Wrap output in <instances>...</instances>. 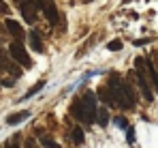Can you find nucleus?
Wrapping results in <instances>:
<instances>
[{
    "mask_svg": "<svg viewBox=\"0 0 158 148\" xmlns=\"http://www.w3.org/2000/svg\"><path fill=\"white\" fill-rule=\"evenodd\" d=\"M28 116H30V112H28V110H22V112H17V114L9 116V118H6V123H9V124H17V123H22V120H26Z\"/></svg>",
    "mask_w": 158,
    "mask_h": 148,
    "instance_id": "9b49d317",
    "label": "nucleus"
},
{
    "mask_svg": "<svg viewBox=\"0 0 158 148\" xmlns=\"http://www.w3.org/2000/svg\"><path fill=\"white\" fill-rule=\"evenodd\" d=\"M0 13H9V4L6 2H0Z\"/></svg>",
    "mask_w": 158,
    "mask_h": 148,
    "instance_id": "aec40b11",
    "label": "nucleus"
},
{
    "mask_svg": "<svg viewBox=\"0 0 158 148\" xmlns=\"http://www.w3.org/2000/svg\"><path fill=\"white\" fill-rule=\"evenodd\" d=\"M9 54H11V58L17 62V67H19V65L26 67V69L32 67V60H30V56H28V52H26V45H24L22 41H13V43L9 45Z\"/></svg>",
    "mask_w": 158,
    "mask_h": 148,
    "instance_id": "7ed1b4c3",
    "label": "nucleus"
},
{
    "mask_svg": "<svg viewBox=\"0 0 158 148\" xmlns=\"http://www.w3.org/2000/svg\"><path fill=\"white\" fill-rule=\"evenodd\" d=\"M113 123L118 124L120 129H128V120H126V116H115V120Z\"/></svg>",
    "mask_w": 158,
    "mask_h": 148,
    "instance_id": "f3484780",
    "label": "nucleus"
},
{
    "mask_svg": "<svg viewBox=\"0 0 158 148\" xmlns=\"http://www.w3.org/2000/svg\"><path fill=\"white\" fill-rule=\"evenodd\" d=\"M126 131H128V133H126V140H128V144H132V142H135V129H132V127H128Z\"/></svg>",
    "mask_w": 158,
    "mask_h": 148,
    "instance_id": "a211bd4d",
    "label": "nucleus"
},
{
    "mask_svg": "<svg viewBox=\"0 0 158 148\" xmlns=\"http://www.w3.org/2000/svg\"><path fill=\"white\" fill-rule=\"evenodd\" d=\"M6 30H9V34L15 39V41H22L24 37H26V30L19 26V22H15V20H6Z\"/></svg>",
    "mask_w": 158,
    "mask_h": 148,
    "instance_id": "0eeeda50",
    "label": "nucleus"
},
{
    "mask_svg": "<svg viewBox=\"0 0 158 148\" xmlns=\"http://www.w3.org/2000/svg\"><path fill=\"white\" fill-rule=\"evenodd\" d=\"M17 9L22 11V15H24V20H26V24H34V22H36V7H34V2L19 0V2H17Z\"/></svg>",
    "mask_w": 158,
    "mask_h": 148,
    "instance_id": "20e7f679",
    "label": "nucleus"
},
{
    "mask_svg": "<svg viewBox=\"0 0 158 148\" xmlns=\"http://www.w3.org/2000/svg\"><path fill=\"white\" fill-rule=\"evenodd\" d=\"M43 13H45L47 22H49L52 26L60 24V11H58V7H56L53 2H45V7H43Z\"/></svg>",
    "mask_w": 158,
    "mask_h": 148,
    "instance_id": "423d86ee",
    "label": "nucleus"
},
{
    "mask_svg": "<svg viewBox=\"0 0 158 148\" xmlns=\"http://www.w3.org/2000/svg\"><path fill=\"white\" fill-rule=\"evenodd\" d=\"M71 140H73L75 144H83L85 135H83V129H81V127H73V129H71Z\"/></svg>",
    "mask_w": 158,
    "mask_h": 148,
    "instance_id": "f8f14e48",
    "label": "nucleus"
},
{
    "mask_svg": "<svg viewBox=\"0 0 158 148\" xmlns=\"http://www.w3.org/2000/svg\"><path fill=\"white\" fill-rule=\"evenodd\" d=\"M107 88H109V92H111V97H113L115 107H122V110H132V107L137 105V95H135L132 86L126 82V79H122L120 75H115V73L109 75Z\"/></svg>",
    "mask_w": 158,
    "mask_h": 148,
    "instance_id": "f257e3e1",
    "label": "nucleus"
},
{
    "mask_svg": "<svg viewBox=\"0 0 158 148\" xmlns=\"http://www.w3.org/2000/svg\"><path fill=\"white\" fill-rule=\"evenodd\" d=\"M39 135H41V144H43L45 148H60L58 142H53L52 137H47V135H43V133H39Z\"/></svg>",
    "mask_w": 158,
    "mask_h": 148,
    "instance_id": "2eb2a0df",
    "label": "nucleus"
},
{
    "mask_svg": "<svg viewBox=\"0 0 158 148\" xmlns=\"http://www.w3.org/2000/svg\"><path fill=\"white\" fill-rule=\"evenodd\" d=\"M96 95H98L96 99H101V101H105L107 105H111V107H115V103H113V97H111V92H109V88H107L105 84H103V86L98 88V92H96Z\"/></svg>",
    "mask_w": 158,
    "mask_h": 148,
    "instance_id": "9d476101",
    "label": "nucleus"
},
{
    "mask_svg": "<svg viewBox=\"0 0 158 148\" xmlns=\"http://www.w3.org/2000/svg\"><path fill=\"white\" fill-rule=\"evenodd\" d=\"M131 75L135 77V82H137V86H139L143 99H145V101H154V90H152V86H150V82H148V75H145V67H143V58H141V56L135 60V71H132Z\"/></svg>",
    "mask_w": 158,
    "mask_h": 148,
    "instance_id": "f03ea898",
    "label": "nucleus"
},
{
    "mask_svg": "<svg viewBox=\"0 0 158 148\" xmlns=\"http://www.w3.org/2000/svg\"><path fill=\"white\" fill-rule=\"evenodd\" d=\"M71 116L73 118H77L79 123H85L88 124V120H85V110H83V105H81V99H75L73 101V105H71Z\"/></svg>",
    "mask_w": 158,
    "mask_h": 148,
    "instance_id": "6e6552de",
    "label": "nucleus"
},
{
    "mask_svg": "<svg viewBox=\"0 0 158 148\" xmlns=\"http://www.w3.org/2000/svg\"><path fill=\"white\" fill-rule=\"evenodd\" d=\"M107 47H109V52H120V49H122V41H120V39H113Z\"/></svg>",
    "mask_w": 158,
    "mask_h": 148,
    "instance_id": "dca6fc26",
    "label": "nucleus"
},
{
    "mask_svg": "<svg viewBox=\"0 0 158 148\" xmlns=\"http://www.w3.org/2000/svg\"><path fill=\"white\" fill-rule=\"evenodd\" d=\"M96 123L101 124V127H103V129H105L107 124H109V112H107L105 107H101V110H98V112H96Z\"/></svg>",
    "mask_w": 158,
    "mask_h": 148,
    "instance_id": "ddd939ff",
    "label": "nucleus"
},
{
    "mask_svg": "<svg viewBox=\"0 0 158 148\" xmlns=\"http://www.w3.org/2000/svg\"><path fill=\"white\" fill-rule=\"evenodd\" d=\"M30 49L32 52H36V54H43L45 52V45H43V39H41V34L34 30V32H30Z\"/></svg>",
    "mask_w": 158,
    "mask_h": 148,
    "instance_id": "1a4fd4ad",
    "label": "nucleus"
},
{
    "mask_svg": "<svg viewBox=\"0 0 158 148\" xmlns=\"http://www.w3.org/2000/svg\"><path fill=\"white\" fill-rule=\"evenodd\" d=\"M143 67H145V75H148L150 86H154L158 92V71H156V67H154V62L150 58H143Z\"/></svg>",
    "mask_w": 158,
    "mask_h": 148,
    "instance_id": "39448f33",
    "label": "nucleus"
},
{
    "mask_svg": "<svg viewBox=\"0 0 158 148\" xmlns=\"http://www.w3.org/2000/svg\"><path fill=\"white\" fill-rule=\"evenodd\" d=\"M43 86H45V79L36 82V84H34V86H32V88H30V90H28V92H26V95H24L22 99H30V97H34V95H36V92H39V90L43 88Z\"/></svg>",
    "mask_w": 158,
    "mask_h": 148,
    "instance_id": "4468645a",
    "label": "nucleus"
},
{
    "mask_svg": "<svg viewBox=\"0 0 158 148\" xmlns=\"http://www.w3.org/2000/svg\"><path fill=\"white\" fill-rule=\"evenodd\" d=\"M6 148H19V146H15V144H6Z\"/></svg>",
    "mask_w": 158,
    "mask_h": 148,
    "instance_id": "4be33fe9",
    "label": "nucleus"
},
{
    "mask_svg": "<svg viewBox=\"0 0 158 148\" xmlns=\"http://www.w3.org/2000/svg\"><path fill=\"white\" fill-rule=\"evenodd\" d=\"M150 39H139V41H135V45H145Z\"/></svg>",
    "mask_w": 158,
    "mask_h": 148,
    "instance_id": "412c9836",
    "label": "nucleus"
},
{
    "mask_svg": "<svg viewBox=\"0 0 158 148\" xmlns=\"http://www.w3.org/2000/svg\"><path fill=\"white\" fill-rule=\"evenodd\" d=\"M0 84H2V86H6V88H11V86L15 84V79H13V77H6V79H4V82H0Z\"/></svg>",
    "mask_w": 158,
    "mask_h": 148,
    "instance_id": "6ab92c4d",
    "label": "nucleus"
}]
</instances>
